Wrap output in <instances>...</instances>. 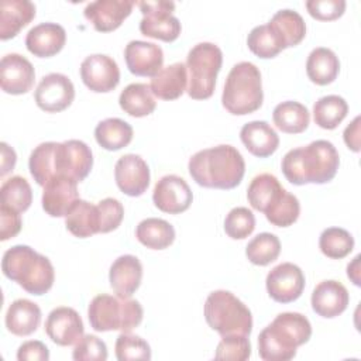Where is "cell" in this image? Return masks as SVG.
<instances>
[{
    "label": "cell",
    "instance_id": "cell-18",
    "mask_svg": "<svg viewBox=\"0 0 361 361\" xmlns=\"http://www.w3.org/2000/svg\"><path fill=\"white\" fill-rule=\"evenodd\" d=\"M79 200L78 182L68 176L52 178L42 190V209L52 217H66Z\"/></svg>",
    "mask_w": 361,
    "mask_h": 361
},
{
    "label": "cell",
    "instance_id": "cell-16",
    "mask_svg": "<svg viewBox=\"0 0 361 361\" xmlns=\"http://www.w3.org/2000/svg\"><path fill=\"white\" fill-rule=\"evenodd\" d=\"M45 333L58 345L76 344L85 333L79 313L68 306H59L49 312L45 322Z\"/></svg>",
    "mask_w": 361,
    "mask_h": 361
},
{
    "label": "cell",
    "instance_id": "cell-28",
    "mask_svg": "<svg viewBox=\"0 0 361 361\" xmlns=\"http://www.w3.org/2000/svg\"><path fill=\"white\" fill-rule=\"evenodd\" d=\"M340 71V61L337 55L326 47L314 48L306 61L307 78L319 85L326 86L336 80Z\"/></svg>",
    "mask_w": 361,
    "mask_h": 361
},
{
    "label": "cell",
    "instance_id": "cell-1",
    "mask_svg": "<svg viewBox=\"0 0 361 361\" xmlns=\"http://www.w3.org/2000/svg\"><path fill=\"white\" fill-rule=\"evenodd\" d=\"M340 157L327 140H316L306 147L288 151L282 158V173L293 185L327 183L338 169Z\"/></svg>",
    "mask_w": 361,
    "mask_h": 361
},
{
    "label": "cell",
    "instance_id": "cell-13",
    "mask_svg": "<svg viewBox=\"0 0 361 361\" xmlns=\"http://www.w3.org/2000/svg\"><path fill=\"white\" fill-rule=\"evenodd\" d=\"M93 166L90 147L80 140H68L58 144L56 171L58 176H68L82 182Z\"/></svg>",
    "mask_w": 361,
    "mask_h": 361
},
{
    "label": "cell",
    "instance_id": "cell-32",
    "mask_svg": "<svg viewBox=\"0 0 361 361\" xmlns=\"http://www.w3.org/2000/svg\"><path fill=\"white\" fill-rule=\"evenodd\" d=\"M272 118L276 128L286 134L303 133L310 123L307 107L293 100H286L276 104L272 111Z\"/></svg>",
    "mask_w": 361,
    "mask_h": 361
},
{
    "label": "cell",
    "instance_id": "cell-30",
    "mask_svg": "<svg viewBox=\"0 0 361 361\" xmlns=\"http://www.w3.org/2000/svg\"><path fill=\"white\" fill-rule=\"evenodd\" d=\"M283 190L285 188L279 183L278 178L265 172L252 178L247 189V199L252 209L264 213L278 200Z\"/></svg>",
    "mask_w": 361,
    "mask_h": 361
},
{
    "label": "cell",
    "instance_id": "cell-31",
    "mask_svg": "<svg viewBox=\"0 0 361 361\" xmlns=\"http://www.w3.org/2000/svg\"><path fill=\"white\" fill-rule=\"evenodd\" d=\"M135 237L147 248L165 250L175 240V228L164 219L148 217L138 223Z\"/></svg>",
    "mask_w": 361,
    "mask_h": 361
},
{
    "label": "cell",
    "instance_id": "cell-22",
    "mask_svg": "<svg viewBox=\"0 0 361 361\" xmlns=\"http://www.w3.org/2000/svg\"><path fill=\"white\" fill-rule=\"evenodd\" d=\"M141 279L142 265L135 255H120L110 267V286L120 298H131L133 293L140 288Z\"/></svg>",
    "mask_w": 361,
    "mask_h": 361
},
{
    "label": "cell",
    "instance_id": "cell-7",
    "mask_svg": "<svg viewBox=\"0 0 361 361\" xmlns=\"http://www.w3.org/2000/svg\"><path fill=\"white\" fill-rule=\"evenodd\" d=\"M204 319L220 336H250L252 316L250 309L231 292L214 290L204 302Z\"/></svg>",
    "mask_w": 361,
    "mask_h": 361
},
{
    "label": "cell",
    "instance_id": "cell-4",
    "mask_svg": "<svg viewBox=\"0 0 361 361\" xmlns=\"http://www.w3.org/2000/svg\"><path fill=\"white\" fill-rule=\"evenodd\" d=\"M1 271L6 278L17 282L31 295L47 293L55 279L51 261L28 245H14L3 254Z\"/></svg>",
    "mask_w": 361,
    "mask_h": 361
},
{
    "label": "cell",
    "instance_id": "cell-14",
    "mask_svg": "<svg viewBox=\"0 0 361 361\" xmlns=\"http://www.w3.org/2000/svg\"><path fill=\"white\" fill-rule=\"evenodd\" d=\"M192 200L189 185L178 175H165L154 186L152 202L164 213L179 214L189 209Z\"/></svg>",
    "mask_w": 361,
    "mask_h": 361
},
{
    "label": "cell",
    "instance_id": "cell-6",
    "mask_svg": "<svg viewBox=\"0 0 361 361\" xmlns=\"http://www.w3.org/2000/svg\"><path fill=\"white\" fill-rule=\"evenodd\" d=\"M142 316L144 310L138 300L107 293L94 296L87 307L89 323L96 331L130 333L142 322Z\"/></svg>",
    "mask_w": 361,
    "mask_h": 361
},
{
    "label": "cell",
    "instance_id": "cell-26",
    "mask_svg": "<svg viewBox=\"0 0 361 361\" xmlns=\"http://www.w3.org/2000/svg\"><path fill=\"white\" fill-rule=\"evenodd\" d=\"M4 323L11 334L20 337L30 336L41 323V309L28 299H17L8 306Z\"/></svg>",
    "mask_w": 361,
    "mask_h": 361
},
{
    "label": "cell",
    "instance_id": "cell-45",
    "mask_svg": "<svg viewBox=\"0 0 361 361\" xmlns=\"http://www.w3.org/2000/svg\"><path fill=\"white\" fill-rule=\"evenodd\" d=\"M251 355V344L248 336L230 334L221 336L217 344L214 358L216 360H230V361H245Z\"/></svg>",
    "mask_w": 361,
    "mask_h": 361
},
{
    "label": "cell",
    "instance_id": "cell-46",
    "mask_svg": "<svg viewBox=\"0 0 361 361\" xmlns=\"http://www.w3.org/2000/svg\"><path fill=\"white\" fill-rule=\"evenodd\" d=\"M99 213V233H110L116 230L124 217V207L120 200L114 197H106L97 204Z\"/></svg>",
    "mask_w": 361,
    "mask_h": 361
},
{
    "label": "cell",
    "instance_id": "cell-29",
    "mask_svg": "<svg viewBox=\"0 0 361 361\" xmlns=\"http://www.w3.org/2000/svg\"><path fill=\"white\" fill-rule=\"evenodd\" d=\"M58 144L59 142H55V141L41 142L30 154V159H28L30 173L39 186H45L52 178L58 176V171H56Z\"/></svg>",
    "mask_w": 361,
    "mask_h": 361
},
{
    "label": "cell",
    "instance_id": "cell-39",
    "mask_svg": "<svg viewBox=\"0 0 361 361\" xmlns=\"http://www.w3.org/2000/svg\"><path fill=\"white\" fill-rule=\"evenodd\" d=\"M281 252V241L272 233L257 234L245 247V255L254 265L265 267L275 261Z\"/></svg>",
    "mask_w": 361,
    "mask_h": 361
},
{
    "label": "cell",
    "instance_id": "cell-10",
    "mask_svg": "<svg viewBox=\"0 0 361 361\" xmlns=\"http://www.w3.org/2000/svg\"><path fill=\"white\" fill-rule=\"evenodd\" d=\"M34 97L41 110L47 113H59L72 104L75 99V87L66 75L52 72L39 80Z\"/></svg>",
    "mask_w": 361,
    "mask_h": 361
},
{
    "label": "cell",
    "instance_id": "cell-9",
    "mask_svg": "<svg viewBox=\"0 0 361 361\" xmlns=\"http://www.w3.org/2000/svg\"><path fill=\"white\" fill-rule=\"evenodd\" d=\"M137 4L142 13L140 21V31L142 35L165 42H172L179 37L182 27L179 20L172 16L175 8L173 1H138Z\"/></svg>",
    "mask_w": 361,
    "mask_h": 361
},
{
    "label": "cell",
    "instance_id": "cell-41",
    "mask_svg": "<svg viewBox=\"0 0 361 361\" xmlns=\"http://www.w3.org/2000/svg\"><path fill=\"white\" fill-rule=\"evenodd\" d=\"M319 247L326 257L331 259H341L353 251L354 238L341 227H329L320 234Z\"/></svg>",
    "mask_w": 361,
    "mask_h": 361
},
{
    "label": "cell",
    "instance_id": "cell-33",
    "mask_svg": "<svg viewBox=\"0 0 361 361\" xmlns=\"http://www.w3.org/2000/svg\"><path fill=\"white\" fill-rule=\"evenodd\" d=\"M133 127L117 117H110L100 121L94 128L97 144L107 151H117L127 147L133 140Z\"/></svg>",
    "mask_w": 361,
    "mask_h": 361
},
{
    "label": "cell",
    "instance_id": "cell-52",
    "mask_svg": "<svg viewBox=\"0 0 361 361\" xmlns=\"http://www.w3.org/2000/svg\"><path fill=\"white\" fill-rule=\"evenodd\" d=\"M0 147H1V171H0V175L4 176L7 172L13 171V168L16 165V161H17V155H16V151L11 147H8L6 142H1Z\"/></svg>",
    "mask_w": 361,
    "mask_h": 361
},
{
    "label": "cell",
    "instance_id": "cell-24",
    "mask_svg": "<svg viewBox=\"0 0 361 361\" xmlns=\"http://www.w3.org/2000/svg\"><path fill=\"white\" fill-rule=\"evenodd\" d=\"M240 138L248 152L258 158L272 155L279 147V137L276 131L267 121H250L240 130Z\"/></svg>",
    "mask_w": 361,
    "mask_h": 361
},
{
    "label": "cell",
    "instance_id": "cell-23",
    "mask_svg": "<svg viewBox=\"0 0 361 361\" xmlns=\"http://www.w3.org/2000/svg\"><path fill=\"white\" fill-rule=\"evenodd\" d=\"M65 28L56 23H41L34 25L25 35L27 49L38 58L56 55L65 45Z\"/></svg>",
    "mask_w": 361,
    "mask_h": 361
},
{
    "label": "cell",
    "instance_id": "cell-43",
    "mask_svg": "<svg viewBox=\"0 0 361 361\" xmlns=\"http://www.w3.org/2000/svg\"><path fill=\"white\" fill-rule=\"evenodd\" d=\"M116 357L118 361L128 360H151V347L140 336L121 333L116 340Z\"/></svg>",
    "mask_w": 361,
    "mask_h": 361
},
{
    "label": "cell",
    "instance_id": "cell-19",
    "mask_svg": "<svg viewBox=\"0 0 361 361\" xmlns=\"http://www.w3.org/2000/svg\"><path fill=\"white\" fill-rule=\"evenodd\" d=\"M133 0H97L86 4L83 14L96 31L110 32L131 14Z\"/></svg>",
    "mask_w": 361,
    "mask_h": 361
},
{
    "label": "cell",
    "instance_id": "cell-2",
    "mask_svg": "<svg viewBox=\"0 0 361 361\" xmlns=\"http://www.w3.org/2000/svg\"><path fill=\"white\" fill-rule=\"evenodd\" d=\"M188 169L192 179L203 188L233 189L244 178L245 162L235 147L220 144L193 154Z\"/></svg>",
    "mask_w": 361,
    "mask_h": 361
},
{
    "label": "cell",
    "instance_id": "cell-50",
    "mask_svg": "<svg viewBox=\"0 0 361 361\" xmlns=\"http://www.w3.org/2000/svg\"><path fill=\"white\" fill-rule=\"evenodd\" d=\"M18 361H48L49 350L48 347L38 340H30L23 343L17 350Z\"/></svg>",
    "mask_w": 361,
    "mask_h": 361
},
{
    "label": "cell",
    "instance_id": "cell-37",
    "mask_svg": "<svg viewBox=\"0 0 361 361\" xmlns=\"http://www.w3.org/2000/svg\"><path fill=\"white\" fill-rule=\"evenodd\" d=\"M268 23L281 35L286 48L298 45L306 35L305 20L298 11L289 8L278 10Z\"/></svg>",
    "mask_w": 361,
    "mask_h": 361
},
{
    "label": "cell",
    "instance_id": "cell-8",
    "mask_svg": "<svg viewBox=\"0 0 361 361\" xmlns=\"http://www.w3.org/2000/svg\"><path fill=\"white\" fill-rule=\"evenodd\" d=\"M223 52L213 42H199L188 54V94L195 100L209 99L221 69Z\"/></svg>",
    "mask_w": 361,
    "mask_h": 361
},
{
    "label": "cell",
    "instance_id": "cell-48",
    "mask_svg": "<svg viewBox=\"0 0 361 361\" xmlns=\"http://www.w3.org/2000/svg\"><path fill=\"white\" fill-rule=\"evenodd\" d=\"M307 13L320 21H331L344 14L345 1L344 0H307Z\"/></svg>",
    "mask_w": 361,
    "mask_h": 361
},
{
    "label": "cell",
    "instance_id": "cell-20",
    "mask_svg": "<svg viewBox=\"0 0 361 361\" xmlns=\"http://www.w3.org/2000/svg\"><path fill=\"white\" fill-rule=\"evenodd\" d=\"M124 59L128 71L137 76H155L164 63L162 48L154 42L134 39L124 48Z\"/></svg>",
    "mask_w": 361,
    "mask_h": 361
},
{
    "label": "cell",
    "instance_id": "cell-35",
    "mask_svg": "<svg viewBox=\"0 0 361 361\" xmlns=\"http://www.w3.org/2000/svg\"><path fill=\"white\" fill-rule=\"evenodd\" d=\"M118 103L120 107L133 117L148 116L157 107L151 87L147 83H130L126 86L120 93Z\"/></svg>",
    "mask_w": 361,
    "mask_h": 361
},
{
    "label": "cell",
    "instance_id": "cell-11",
    "mask_svg": "<svg viewBox=\"0 0 361 361\" xmlns=\"http://www.w3.org/2000/svg\"><path fill=\"white\" fill-rule=\"evenodd\" d=\"M268 295L278 303L296 300L305 289V275L292 262H282L274 267L265 279Z\"/></svg>",
    "mask_w": 361,
    "mask_h": 361
},
{
    "label": "cell",
    "instance_id": "cell-17",
    "mask_svg": "<svg viewBox=\"0 0 361 361\" xmlns=\"http://www.w3.org/2000/svg\"><path fill=\"white\" fill-rule=\"evenodd\" d=\"M35 79L32 63L20 54H7L0 61V85L6 93L23 94L31 90Z\"/></svg>",
    "mask_w": 361,
    "mask_h": 361
},
{
    "label": "cell",
    "instance_id": "cell-38",
    "mask_svg": "<svg viewBox=\"0 0 361 361\" xmlns=\"http://www.w3.org/2000/svg\"><path fill=\"white\" fill-rule=\"evenodd\" d=\"M348 104L338 94H327L313 104L314 123L324 130H334L347 116Z\"/></svg>",
    "mask_w": 361,
    "mask_h": 361
},
{
    "label": "cell",
    "instance_id": "cell-42",
    "mask_svg": "<svg viewBox=\"0 0 361 361\" xmlns=\"http://www.w3.org/2000/svg\"><path fill=\"white\" fill-rule=\"evenodd\" d=\"M300 213V204L295 195L289 193L286 189L278 197V200L268 207L264 214L267 220L276 227H288L293 224Z\"/></svg>",
    "mask_w": 361,
    "mask_h": 361
},
{
    "label": "cell",
    "instance_id": "cell-51",
    "mask_svg": "<svg viewBox=\"0 0 361 361\" xmlns=\"http://www.w3.org/2000/svg\"><path fill=\"white\" fill-rule=\"evenodd\" d=\"M360 116H357L344 130V134H343V138H344V142L345 145L354 151V152H358L360 151Z\"/></svg>",
    "mask_w": 361,
    "mask_h": 361
},
{
    "label": "cell",
    "instance_id": "cell-15",
    "mask_svg": "<svg viewBox=\"0 0 361 361\" xmlns=\"http://www.w3.org/2000/svg\"><path fill=\"white\" fill-rule=\"evenodd\" d=\"M114 179L123 193L141 196L149 185V168L140 155L126 154L114 165Z\"/></svg>",
    "mask_w": 361,
    "mask_h": 361
},
{
    "label": "cell",
    "instance_id": "cell-49",
    "mask_svg": "<svg viewBox=\"0 0 361 361\" xmlns=\"http://www.w3.org/2000/svg\"><path fill=\"white\" fill-rule=\"evenodd\" d=\"M20 212L1 204L0 206V240L6 241L16 237L21 230Z\"/></svg>",
    "mask_w": 361,
    "mask_h": 361
},
{
    "label": "cell",
    "instance_id": "cell-21",
    "mask_svg": "<svg viewBox=\"0 0 361 361\" xmlns=\"http://www.w3.org/2000/svg\"><path fill=\"white\" fill-rule=\"evenodd\" d=\"M310 302L316 314L326 319H333L347 309L350 295L341 282L329 279L316 285Z\"/></svg>",
    "mask_w": 361,
    "mask_h": 361
},
{
    "label": "cell",
    "instance_id": "cell-47",
    "mask_svg": "<svg viewBox=\"0 0 361 361\" xmlns=\"http://www.w3.org/2000/svg\"><path fill=\"white\" fill-rule=\"evenodd\" d=\"M72 358L76 361H104L107 360L106 343L97 336L83 334L72 351Z\"/></svg>",
    "mask_w": 361,
    "mask_h": 361
},
{
    "label": "cell",
    "instance_id": "cell-25",
    "mask_svg": "<svg viewBox=\"0 0 361 361\" xmlns=\"http://www.w3.org/2000/svg\"><path fill=\"white\" fill-rule=\"evenodd\" d=\"M188 86V69L182 62L162 68L151 78V92L162 100H175L183 94Z\"/></svg>",
    "mask_w": 361,
    "mask_h": 361
},
{
    "label": "cell",
    "instance_id": "cell-5",
    "mask_svg": "<svg viewBox=\"0 0 361 361\" xmlns=\"http://www.w3.org/2000/svg\"><path fill=\"white\" fill-rule=\"evenodd\" d=\"M262 100L264 92L259 69L247 61L235 63L224 83L221 94L223 107L234 116H244L258 110Z\"/></svg>",
    "mask_w": 361,
    "mask_h": 361
},
{
    "label": "cell",
    "instance_id": "cell-12",
    "mask_svg": "<svg viewBox=\"0 0 361 361\" xmlns=\"http://www.w3.org/2000/svg\"><path fill=\"white\" fill-rule=\"evenodd\" d=\"M80 78L92 92L107 93L117 87L120 82V69L111 56L93 54L82 61Z\"/></svg>",
    "mask_w": 361,
    "mask_h": 361
},
{
    "label": "cell",
    "instance_id": "cell-3",
    "mask_svg": "<svg viewBox=\"0 0 361 361\" xmlns=\"http://www.w3.org/2000/svg\"><path fill=\"white\" fill-rule=\"evenodd\" d=\"M312 326L298 312L279 313L258 336V353L265 361H289L296 348L309 341Z\"/></svg>",
    "mask_w": 361,
    "mask_h": 361
},
{
    "label": "cell",
    "instance_id": "cell-44",
    "mask_svg": "<svg viewBox=\"0 0 361 361\" xmlns=\"http://www.w3.org/2000/svg\"><path fill=\"white\" fill-rule=\"evenodd\" d=\"M255 228V217L247 207H234L224 219V231L233 240L247 238Z\"/></svg>",
    "mask_w": 361,
    "mask_h": 361
},
{
    "label": "cell",
    "instance_id": "cell-40",
    "mask_svg": "<svg viewBox=\"0 0 361 361\" xmlns=\"http://www.w3.org/2000/svg\"><path fill=\"white\" fill-rule=\"evenodd\" d=\"M1 204L8 206L20 213L25 212L32 202V190L25 178L16 175L3 182L0 188Z\"/></svg>",
    "mask_w": 361,
    "mask_h": 361
},
{
    "label": "cell",
    "instance_id": "cell-34",
    "mask_svg": "<svg viewBox=\"0 0 361 361\" xmlns=\"http://www.w3.org/2000/svg\"><path fill=\"white\" fill-rule=\"evenodd\" d=\"M65 226L75 237L86 238L99 233L97 207L79 199L65 217Z\"/></svg>",
    "mask_w": 361,
    "mask_h": 361
},
{
    "label": "cell",
    "instance_id": "cell-27",
    "mask_svg": "<svg viewBox=\"0 0 361 361\" xmlns=\"http://www.w3.org/2000/svg\"><path fill=\"white\" fill-rule=\"evenodd\" d=\"M35 17V6L28 0H3L0 3V38L16 37Z\"/></svg>",
    "mask_w": 361,
    "mask_h": 361
},
{
    "label": "cell",
    "instance_id": "cell-53",
    "mask_svg": "<svg viewBox=\"0 0 361 361\" xmlns=\"http://www.w3.org/2000/svg\"><path fill=\"white\" fill-rule=\"evenodd\" d=\"M360 255H357L353 262L347 265V276L354 282V285L360 286Z\"/></svg>",
    "mask_w": 361,
    "mask_h": 361
},
{
    "label": "cell",
    "instance_id": "cell-36",
    "mask_svg": "<svg viewBox=\"0 0 361 361\" xmlns=\"http://www.w3.org/2000/svg\"><path fill=\"white\" fill-rule=\"evenodd\" d=\"M247 45L254 55L262 59L274 58L286 48L281 35L269 23L254 27L247 37Z\"/></svg>",
    "mask_w": 361,
    "mask_h": 361
}]
</instances>
